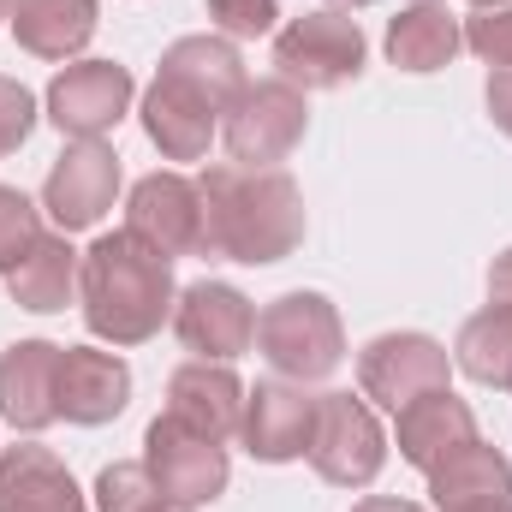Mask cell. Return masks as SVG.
Returning <instances> with one entry per match:
<instances>
[{
  "label": "cell",
  "mask_w": 512,
  "mask_h": 512,
  "mask_svg": "<svg viewBox=\"0 0 512 512\" xmlns=\"http://www.w3.org/2000/svg\"><path fill=\"white\" fill-rule=\"evenodd\" d=\"M120 197V155L108 143H66V155L42 179V209L60 233H90Z\"/></svg>",
  "instance_id": "8fae6325"
},
{
  "label": "cell",
  "mask_w": 512,
  "mask_h": 512,
  "mask_svg": "<svg viewBox=\"0 0 512 512\" xmlns=\"http://www.w3.org/2000/svg\"><path fill=\"white\" fill-rule=\"evenodd\" d=\"M310 465L334 489H370L387 465V435L376 423V411L352 393H316Z\"/></svg>",
  "instance_id": "277c9868"
},
{
  "label": "cell",
  "mask_w": 512,
  "mask_h": 512,
  "mask_svg": "<svg viewBox=\"0 0 512 512\" xmlns=\"http://www.w3.org/2000/svg\"><path fill=\"white\" fill-rule=\"evenodd\" d=\"M209 251L245 268H268L304 245V191L280 167H239L221 161L197 179Z\"/></svg>",
  "instance_id": "6da1fadb"
},
{
  "label": "cell",
  "mask_w": 512,
  "mask_h": 512,
  "mask_svg": "<svg viewBox=\"0 0 512 512\" xmlns=\"http://www.w3.org/2000/svg\"><path fill=\"white\" fill-rule=\"evenodd\" d=\"M78 262H84V256L66 245V233H42V239L24 251V262L6 274L12 304H18V310H36V316L66 310L72 292H78Z\"/></svg>",
  "instance_id": "cb8c5ba5"
},
{
  "label": "cell",
  "mask_w": 512,
  "mask_h": 512,
  "mask_svg": "<svg viewBox=\"0 0 512 512\" xmlns=\"http://www.w3.org/2000/svg\"><path fill=\"white\" fill-rule=\"evenodd\" d=\"M0 512H90L72 471L48 447H6L0 453Z\"/></svg>",
  "instance_id": "d6986e66"
},
{
  "label": "cell",
  "mask_w": 512,
  "mask_h": 512,
  "mask_svg": "<svg viewBox=\"0 0 512 512\" xmlns=\"http://www.w3.org/2000/svg\"><path fill=\"white\" fill-rule=\"evenodd\" d=\"M310 429H316V393L304 382H256L245 387V417H239V441L262 465H292L310 453Z\"/></svg>",
  "instance_id": "4fadbf2b"
},
{
  "label": "cell",
  "mask_w": 512,
  "mask_h": 512,
  "mask_svg": "<svg viewBox=\"0 0 512 512\" xmlns=\"http://www.w3.org/2000/svg\"><path fill=\"white\" fill-rule=\"evenodd\" d=\"M173 334L185 352H197L209 364H233L256 340V304L227 280H197L173 304Z\"/></svg>",
  "instance_id": "30bf717a"
},
{
  "label": "cell",
  "mask_w": 512,
  "mask_h": 512,
  "mask_svg": "<svg viewBox=\"0 0 512 512\" xmlns=\"http://www.w3.org/2000/svg\"><path fill=\"white\" fill-rule=\"evenodd\" d=\"M161 84H173V90H185V96H197V102H209L215 114H227L239 96H245V60H239V48L227 42V36H179L167 54H161V72H155Z\"/></svg>",
  "instance_id": "ac0fdd59"
},
{
  "label": "cell",
  "mask_w": 512,
  "mask_h": 512,
  "mask_svg": "<svg viewBox=\"0 0 512 512\" xmlns=\"http://www.w3.org/2000/svg\"><path fill=\"white\" fill-rule=\"evenodd\" d=\"M471 6H512V0H471Z\"/></svg>",
  "instance_id": "74e56055"
},
{
  "label": "cell",
  "mask_w": 512,
  "mask_h": 512,
  "mask_svg": "<svg viewBox=\"0 0 512 512\" xmlns=\"http://www.w3.org/2000/svg\"><path fill=\"white\" fill-rule=\"evenodd\" d=\"M256 346L280 382H328L346 364V328L322 292H280L256 316Z\"/></svg>",
  "instance_id": "3957f363"
},
{
  "label": "cell",
  "mask_w": 512,
  "mask_h": 512,
  "mask_svg": "<svg viewBox=\"0 0 512 512\" xmlns=\"http://www.w3.org/2000/svg\"><path fill=\"white\" fill-rule=\"evenodd\" d=\"M209 18L227 42L239 36H268L274 18H280V0H209Z\"/></svg>",
  "instance_id": "f1b7e54d"
},
{
  "label": "cell",
  "mask_w": 512,
  "mask_h": 512,
  "mask_svg": "<svg viewBox=\"0 0 512 512\" xmlns=\"http://www.w3.org/2000/svg\"><path fill=\"white\" fill-rule=\"evenodd\" d=\"M155 501H161V489L143 459H120L96 477V512H149Z\"/></svg>",
  "instance_id": "484cf974"
},
{
  "label": "cell",
  "mask_w": 512,
  "mask_h": 512,
  "mask_svg": "<svg viewBox=\"0 0 512 512\" xmlns=\"http://www.w3.org/2000/svg\"><path fill=\"white\" fill-rule=\"evenodd\" d=\"M465 48L489 66H512V6H477L465 18Z\"/></svg>",
  "instance_id": "83f0119b"
},
{
  "label": "cell",
  "mask_w": 512,
  "mask_h": 512,
  "mask_svg": "<svg viewBox=\"0 0 512 512\" xmlns=\"http://www.w3.org/2000/svg\"><path fill=\"white\" fill-rule=\"evenodd\" d=\"M459 48H465V30L441 0H417L387 24V60L399 72H441L453 66Z\"/></svg>",
  "instance_id": "603a6c76"
},
{
  "label": "cell",
  "mask_w": 512,
  "mask_h": 512,
  "mask_svg": "<svg viewBox=\"0 0 512 512\" xmlns=\"http://www.w3.org/2000/svg\"><path fill=\"white\" fill-rule=\"evenodd\" d=\"M78 292H84V322L96 340L108 346H143L161 334V322H173V268L167 256H155L143 239L102 233L84 262H78Z\"/></svg>",
  "instance_id": "7a4b0ae2"
},
{
  "label": "cell",
  "mask_w": 512,
  "mask_h": 512,
  "mask_svg": "<svg viewBox=\"0 0 512 512\" xmlns=\"http://www.w3.org/2000/svg\"><path fill=\"white\" fill-rule=\"evenodd\" d=\"M453 364L483 387H512V310L507 304H489V310H477L459 328Z\"/></svg>",
  "instance_id": "d4e9b609"
},
{
  "label": "cell",
  "mask_w": 512,
  "mask_h": 512,
  "mask_svg": "<svg viewBox=\"0 0 512 512\" xmlns=\"http://www.w3.org/2000/svg\"><path fill=\"white\" fill-rule=\"evenodd\" d=\"M334 6H346V12H352V6H370V0H334Z\"/></svg>",
  "instance_id": "8d00e7d4"
},
{
  "label": "cell",
  "mask_w": 512,
  "mask_h": 512,
  "mask_svg": "<svg viewBox=\"0 0 512 512\" xmlns=\"http://www.w3.org/2000/svg\"><path fill=\"white\" fill-rule=\"evenodd\" d=\"M60 352L54 340H18L0 352V417L24 435L60 423Z\"/></svg>",
  "instance_id": "5bb4252c"
},
{
  "label": "cell",
  "mask_w": 512,
  "mask_h": 512,
  "mask_svg": "<svg viewBox=\"0 0 512 512\" xmlns=\"http://www.w3.org/2000/svg\"><path fill=\"white\" fill-rule=\"evenodd\" d=\"M167 417H179L185 429H197L209 441H227V435H239V417H245V382L209 358L179 364L167 376Z\"/></svg>",
  "instance_id": "2e32d148"
},
{
  "label": "cell",
  "mask_w": 512,
  "mask_h": 512,
  "mask_svg": "<svg viewBox=\"0 0 512 512\" xmlns=\"http://www.w3.org/2000/svg\"><path fill=\"white\" fill-rule=\"evenodd\" d=\"M352 512H423L417 501H393V495H370V501H358Z\"/></svg>",
  "instance_id": "d6a6232c"
},
{
  "label": "cell",
  "mask_w": 512,
  "mask_h": 512,
  "mask_svg": "<svg viewBox=\"0 0 512 512\" xmlns=\"http://www.w3.org/2000/svg\"><path fill=\"white\" fill-rule=\"evenodd\" d=\"M453 376V358L441 340L429 334H382L358 352V382H364V399H376L382 411H399L411 405L417 393H435Z\"/></svg>",
  "instance_id": "7c38bea8"
},
{
  "label": "cell",
  "mask_w": 512,
  "mask_h": 512,
  "mask_svg": "<svg viewBox=\"0 0 512 512\" xmlns=\"http://www.w3.org/2000/svg\"><path fill=\"white\" fill-rule=\"evenodd\" d=\"M429 501L435 512H471V507H501L512 501V459L501 447H459L453 459H441L429 471Z\"/></svg>",
  "instance_id": "ffe728a7"
},
{
  "label": "cell",
  "mask_w": 512,
  "mask_h": 512,
  "mask_svg": "<svg viewBox=\"0 0 512 512\" xmlns=\"http://www.w3.org/2000/svg\"><path fill=\"white\" fill-rule=\"evenodd\" d=\"M42 239V221H36V203L18 191V185H0V274H12L24 251Z\"/></svg>",
  "instance_id": "4316f807"
},
{
  "label": "cell",
  "mask_w": 512,
  "mask_h": 512,
  "mask_svg": "<svg viewBox=\"0 0 512 512\" xmlns=\"http://www.w3.org/2000/svg\"><path fill=\"white\" fill-rule=\"evenodd\" d=\"M126 233L143 239L155 256H191L209 251V227H203V191L185 173H149L137 179L126 197Z\"/></svg>",
  "instance_id": "ba28073f"
},
{
  "label": "cell",
  "mask_w": 512,
  "mask_h": 512,
  "mask_svg": "<svg viewBox=\"0 0 512 512\" xmlns=\"http://www.w3.org/2000/svg\"><path fill=\"white\" fill-rule=\"evenodd\" d=\"M215 108L209 102H197V96H185V90H173V84H149V96H143V131H149V143L167 155V161H203L209 155V143H215Z\"/></svg>",
  "instance_id": "7402d4cb"
},
{
  "label": "cell",
  "mask_w": 512,
  "mask_h": 512,
  "mask_svg": "<svg viewBox=\"0 0 512 512\" xmlns=\"http://www.w3.org/2000/svg\"><path fill=\"white\" fill-rule=\"evenodd\" d=\"M6 18H12V0H0V24H6Z\"/></svg>",
  "instance_id": "d590c367"
},
{
  "label": "cell",
  "mask_w": 512,
  "mask_h": 512,
  "mask_svg": "<svg viewBox=\"0 0 512 512\" xmlns=\"http://www.w3.org/2000/svg\"><path fill=\"white\" fill-rule=\"evenodd\" d=\"M304 126H310L304 90H292L286 78H262V84H245V96L227 108L221 137L239 167H274L304 143Z\"/></svg>",
  "instance_id": "52a82bcc"
},
{
  "label": "cell",
  "mask_w": 512,
  "mask_h": 512,
  "mask_svg": "<svg viewBox=\"0 0 512 512\" xmlns=\"http://www.w3.org/2000/svg\"><path fill=\"white\" fill-rule=\"evenodd\" d=\"M393 423H399V459H405V465H417L423 477H429L441 459H453L459 447H471V441H477V411H471L453 387L417 393L411 405H399V411H393Z\"/></svg>",
  "instance_id": "9a60e30c"
},
{
  "label": "cell",
  "mask_w": 512,
  "mask_h": 512,
  "mask_svg": "<svg viewBox=\"0 0 512 512\" xmlns=\"http://www.w3.org/2000/svg\"><path fill=\"white\" fill-rule=\"evenodd\" d=\"M36 126V96L18 78H0V155H12Z\"/></svg>",
  "instance_id": "f546056e"
},
{
  "label": "cell",
  "mask_w": 512,
  "mask_h": 512,
  "mask_svg": "<svg viewBox=\"0 0 512 512\" xmlns=\"http://www.w3.org/2000/svg\"><path fill=\"white\" fill-rule=\"evenodd\" d=\"M471 512H512V501H501V507H471Z\"/></svg>",
  "instance_id": "e575fe53"
},
{
  "label": "cell",
  "mask_w": 512,
  "mask_h": 512,
  "mask_svg": "<svg viewBox=\"0 0 512 512\" xmlns=\"http://www.w3.org/2000/svg\"><path fill=\"white\" fill-rule=\"evenodd\" d=\"M489 120L512 137V66H495L489 72Z\"/></svg>",
  "instance_id": "4dcf8cb0"
},
{
  "label": "cell",
  "mask_w": 512,
  "mask_h": 512,
  "mask_svg": "<svg viewBox=\"0 0 512 512\" xmlns=\"http://www.w3.org/2000/svg\"><path fill=\"white\" fill-rule=\"evenodd\" d=\"M149 512H191V507H179V501H167V495H161V501H155Z\"/></svg>",
  "instance_id": "836d02e7"
},
{
  "label": "cell",
  "mask_w": 512,
  "mask_h": 512,
  "mask_svg": "<svg viewBox=\"0 0 512 512\" xmlns=\"http://www.w3.org/2000/svg\"><path fill=\"white\" fill-rule=\"evenodd\" d=\"M489 298L512 310V251H501L495 256V268H489Z\"/></svg>",
  "instance_id": "1f68e13d"
},
{
  "label": "cell",
  "mask_w": 512,
  "mask_h": 512,
  "mask_svg": "<svg viewBox=\"0 0 512 512\" xmlns=\"http://www.w3.org/2000/svg\"><path fill=\"white\" fill-rule=\"evenodd\" d=\"M96 0H12V36L36 60H72L96 36Z\"/></svg>",
  "instance_id": "44dd1931"
},
{
  "label": "cell",
  "mask_w": 512,
  "mask_h": 512,
  "mask_svg": "<svg viewBox=\"0 0 512 512\" xmlns=\"http://www.w3.org/2000/svg\"><path fill=\"white\" fill-rule=\"evenodd\" d=\"M131 399V370L114 352L96 346H66L60 352V417L78 429H102L126 411Z\"/></svg>",
  "instance_id": "e0dca14e"
},
{
  "label": "cell",
  "mask_w": 512,
  "mask_h": 512,
  "mask_svg": "<svg viewBox=\"0 0 512 512\" xmlns=\"http://www.w3.org/2000/svg\"><path fill=\"white\" fill-rule=\"evenodd\" d=\"M364 30L346 12H304L274 36V72L292 90H340L364 72Z\"/></svg>",
  "instance_id": "5b68a950"
},
{
  "label": "cell",
  "mask_w": 512,
  "mask_h": 512,
  "mask_svg": "<svg viewBox=\"0 0 512 512\" xmlns=\"http://www.w3.org/2000/svg\"><path fill=\"white\" fill-rule=\"evenodd\" d=\"M131 96H137V84H131L126 66H114V60H78V66H66L48 84V120L66 137H78V143H102L131 114Z\"/></svg>",
  "instance_id": "9c48e42d"
},
{
  "label": "cell",
  "mask_w": 512,
  "mask_h": 512,
  "mask_svg": "<svg viewBox=\"0 0 512 512\" xmlns=\"http://www.w3.org/2000/svg\"><path fill=\"white\" fill-rule=\"evenodd\" d=\"M143 465H149L155 489L167 501H179V507H209L215 495H227V477H233L227 447L197 435V429H185L167 411L143 429Z\"/></svg>",
  "instance_id": "8992f818"
}]
</instances>
